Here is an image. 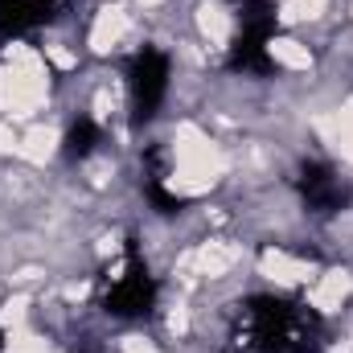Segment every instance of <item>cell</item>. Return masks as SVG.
<instances>
[{"mask_svg": "<svg viewBox=\"0 0 353 353\" xmlns=\"http://www.w3.org/2000/svg\"><path fill=\"white\" fill-rule=\"evenodd\" d=\"M128 87H132V115L136 123L152 119L157 107L165 103V90H169V58L152 46H144L132 66H128Z\"/></svg>", "mask_w": 353, "mask_h": 353, "instance_id": "6da1fadb", "label": "cell"}, {"mask_svg": "<svg viewBox=\"0 0 353 353\" xmlns=\"http://www.w3.org/2000/svg\"><path fill=\"white\" fill-rule=\"evenodd\" d=\"M103 304L111 316H144L157 304V279L148 275V267L140 259L136 239H128V271H123V279H115V288L107 292Z\"/></svg>", "mask_w": 353, "mask_h": 353, "instance_id": "7a4b0ae2", "label": "cell"}, {"mask_svg": "<svg viewBox=\"0 0 353 353\" xmlns=\"http://www.w3.org/2000/svg\"><path fill=\"white\" fill-rule=\"evenodd\" d=\"M296 185H300L304 205L316 210V214H337L345 205V189H341V181L333 176L329 165H304Z\"/></svg>", "mask_w": 353, "mask_h": 353, "instance_id": "3957f363", "label": "cell"}, {"mask_svg": "<svg viewBox=\"0 0 353 353\" xmlns=\"http://www.w3.org/2000/svg\"><path fill=\"white\" fill-rule=\"evenodd\" d=\"M54 0H0V33L12 37V33H25V29H37L54 17Z\"/></svg>", "mask_w": 353, "mask_h": 353, "instance_id": "277c9868", "label": "cell"}, {"mask_svg": "<svg viewBox=\"0 0 353 353\" xmlns=\"http://www.w3.org/2000/svg\"><path fill=\"white\" fill-rule=\"evenodd\" d=\"M230 70H247V74H271V58H267V41L239 33L230 46Z\"/></svg>", "mask_w": 353, "mask_h": 353, "instance_id": "5b68a950", "label": "cell"}, {"mask_svg": "<svg viewBox=\"0 0 353 353\" xmlns=\"http://www.w3.org/2000/svg\"><path fill=\"white\" fill-rule=\"evenodd\" d=\"M99 140H103V132H99L94 119H79V123H70V132H66V157H70V161H83V157L94 152Z\"/></svg>", "mask_w": 353, "mask_h": 353, "instance_id": "8992f818", "label": "cell"}, {"mask_svg": "<svg viewBox=\"0 0 353 353\" xmlns=\"http://www.w3.org/2000/svg\"><path fill=\"white\" fill-rule=\"evenodd\" d=\"M144 197L152 201V210H157V214H181V210H185V201H181L176 193H169L161 181H148V185H144Z\"/></svg>", "mask_w": 353, "mask_h": 353, "instance_id": "52a82bcc", "label": "cell"}, {"mask_svg": "<svg viewBox=\"0 0 353 353\" xmlns=\"http://www.w3.org/2000/svg\"><path fill=\"white\" fill-rule=\"evenodd\" d=\"M0 350H4V329H0Z\"/></svg>", "mask_w": 353, "mask_h": 353, "instance_id": "ba28073f", "label": "cell"}]
</instances>
